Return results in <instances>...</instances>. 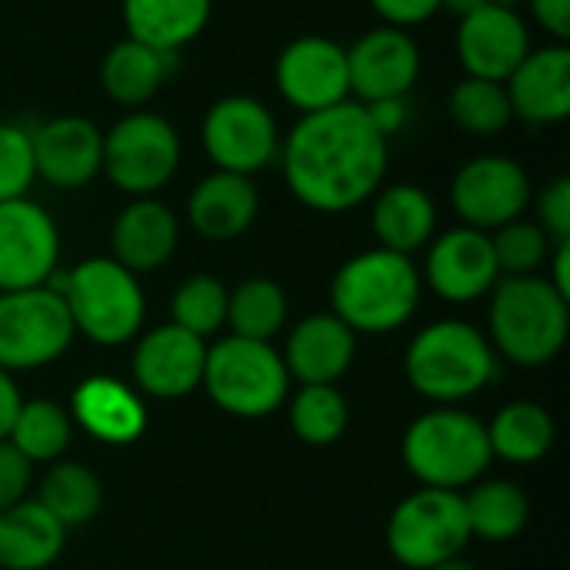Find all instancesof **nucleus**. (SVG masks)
Segmentation results:
<instances>
[{
  "label": "nucleus",
  "instance_id": "45",
  "mask_svg": "<svg viewBox=\"0 0 570 570\" xmlns=\"http://www.w3.org/2000/svg\"><path fill=\"white\" fill-rule=\"evenodd\" d=\"M551 274H548V281L564 294L570 301V240H561V244H554L551 247Z\"/></svg>",
  "mask_w": 570,
  "mask_h": 570
},
{
  "label": "nucleus",
  "instance_id": "4",
  "mask_svg": "<svg viewBox=\"0 0 570 570\" xmlns=\"http://www.w3.org/2000/svg\"><path fill=\"white\" fill-rule=\"evenodd\" d=\"M404 374L421 397L454 407L491 384L498 374V354L488 334L474 324L434 321L407 344Z\"/></svg>",
  "mask_w": 570,
  "mask_h": 570
},
{
  "label": "nucleus",
  "instance_id": "14",
  "mask_svg": "<svg viewBox=\"0 0 570 570\" xmlns=\"http://www.w3.org/2000/svg\"><path fill=\"white\" fill-rule=\"evenodd\" d=\"M60 261V230L50 210L30 197L0 204V294L43 287Z\"/></svg>",
  "mask_w": 570,
  "mask_h": 570
},
{
  "label": "nucleus",
  "instance_id": "5",
  "mask_svg": "<svg viewBox=\"0 0 570 570\" xmlns=\"http://www.w3.org/2000/svg\"><path fill=\"white\" fill-rule=\"evenodd\" d=\"M50 284L60 291L73 331L87 341L120 347L140 334L147 314L140 277L114 257H87L67 274H53Z\"/></svg>",
  "mask_w": 570,
  "mask_h": 570
},
{
  "label": "nucleus",
  "instance_id": "38",
  "mask_svg": "<svg viewBox=\"0 0 570 570\" xmlns=\"http://www.w3.org/2000/svg\"><path fill=\"white\" fill-rule=\"evenodd\" d=\"M37 180L33 167V137L27 127L0 120V204L27 197Z\"/></svg>",
  "mask_w": 570,
  "mask_h": 570
},
{
  "label": "nucleus",
  "instance_id": "27",
  "mask_svg": "<svg viewBox=\"0 0 570 570\" xmlns=\"http://www.w3.org/2000/svg\"><path fill=\"white\" fill-rule=\"evenodd\" d=\"M214 13V0H120V20L130 40L160 53H177L194 43Z\"/></svg>",
  "mask_w": 570,
  "mask_h": 570
},
{
  "label": "nucleus",
  "instance_id": "25",
  "mask_svg": "<svg viewBox=\"0 0 570 570\" xmlns=\"http://www.w3.org/2000/svg\"><path fill=\"white\" fill-rule=\"evenodd\" d=\"M438 230L434 197L417 184H391L371 197V234L377 247L414 257Z\"/></svg>",
  "mask_w": 570,
  "mask_h": 570
},
{
  "label": "nucleus",
  "instance_id": "32",
  "mask_svg": "<svg viewBox=\"0 0 570 570\" xmlns=\"http://www.w3.org/2000/svg\"><path fill=\"white\" fill-rule=\"evenodd\" d=\"M287 321V294L271 277H247L227 294V327L247 341H274Z\"/></svg>",
  "mask_w": 570,
  "mask_h": 570
},
{
  "label": "nucleus",
  "instance_id": "21",
  "mask_svg": "<svg viewBox=\"0 0 570 570\" xmlns=\"http://www.w3.org/2000/svg\"><path fill=\"white\" fill-rule=\"evenodd\" d=\"M177 244L180 220L157 197H130L110 224V257L137 277L160 271Z\"/></svg>",
  "mask_w": 570,
  "mask_h": 570
},
{
  "label": "nucleus",
  "instance_id": "13",
  "mask_svg": "<svg viewBox=\"0 0 570 570\" xmlns=\"http://www.w3.org/2000/svg\"><path fill=\"white\" fill-rule=\"evenodd\" d=\"M274 87L284 97V104L294 107L301 117L351 100L347 47L324 33L294 37L277 53Z\"/></svg>",
  "mask_w": 570,
  "mask_h": 570
},
{
  "label": "nucleus",
  "instance_id": "48",
  "mask_svg": "<svg viewBox=\"0 0 570 570\" xmlns=\"http://www.w3.org/2000/svg\"><path fill=\"white\" fill-rule=\"evenodd\" d=\"M494 3H501V7H514V10H518V3H521V0H494Z\"/></svg>",
  "mask_w": 570,
  "mask_h": 570
},
{
  "label": "nucleus",
  "instance_id": "15",
  "mask_svg": "<svg viewBox=\"0 0 570 570\" xmlns=\"http://www.w3.org/2000/svg\"><path fill=\"white\" fill-rule=\"evenodd\" d=\"M421 281L448 304H471L488 297L501 281L491 234L461 224L431 237Z\"/></svg>",
  "mask_w": 570,
  "mask_h": 570
},
{
  "label": "nucleus",
  "instance_id": "19",
  "mask_svg": "<svg viewBox=\"0 0 570 570\" xmlns=\"http://www.w3.org/2000/svg\"><path fill=\"white\" fill-rule=\"evenodd\" d=\"M33 137L37 177L57 190H80L100 177L104 164V130L77 114L43 120Z\"/></svg>",
  "mask_w": 570,
  "mask_h": 570
},
{
  "label": "nucleus",
  "instance_id": "39",
  "mask_svg": "<svg viewBox=\"0 0 570 570\" xmlns=\"http://www.w3.org/2000/svg\"><path fill=\"white\" fill-rule=\"evenodd\" d=\"M534 207H538V220H534V224H538V227L554 240V244L570 240V177L568 174L554 177V180L538 194Z\"/></svg>",
  "mask_w": 570,
  "mask_h": 570
},
{
  "label": "nucleus",
  "instance_id": "9",
  "mask_svg": "<svg viewBox=\"0 0 570 570\" xmlns=\"http://www.w3.org/2000/svg\"><path fill=\"white\" fill-rule=\"evenodd\" d=\"M471 541L461 491L421 488L407 494L387 521V551L407 570H431L461 558Z\"/></svg>",
  "mask_w": 570,
  "mask_h": 570
},
{
  "label": "nucleus",
  "instance_id": "33",
  "mask_svg": "<svg viewBox=\"0 0 570 570\" xmlns=\"http://www.w3.org/2000/svg\"><path fill=\"white\" fill-rule=\"evenodd\" d=\"M73 438V421L70 411L60 407L57 401L37 397L23 401L17 411V421L7 434V441L30 461V464H53L63 458Z\"/></svg>",
  "mask_w": 570,
  "mask_h": 570
},
{
  "label": "nucleus",
  "instance_id": "17",
  "mask_svg": "<svg viewBox=\"0 0 570 570\" xmlns=\"http://www.w3.org/2000/svg\"><path fill=\"white\" fill-rule=\"evenodd\" d=\"M531 27L514 7L488 3L461 17L454 33V53L468 77L504 83L514 67L531 53Z\"/></svg>",
  "mask_w": 570,
  "mask_h": 570
},
{
  "label": "nucleus",
  "instance_id": "23",
  "mask_svg": "<svg viewBox=\"0 0 570 570\" xmlns=\"http://www.w3.org/2000/svg\"><path fill=\"white\" fill-rule=\"evenodd\" d=\"M70 421H77L94 441L124 448L144 434L147 407L137 387L107 374H94L77 384L70 397Z\"/></svg>",
  "mask_w": 570,
  "mask_h": 570
},
{
  "label": "nucleus",
  "instance_id": "43",
  "mask_svg": "<svg viewBox=\"0 0 570 570\" xmlns=\"http://www.w3.org/2000/svg\"><path fill=\"white\" fill-rule=\"evenodd\" d=\"M371 124L391 140L404 124H407V100L404 97H391V100H377V104H364Z\"/></svg>",
  "mask_w": 570,
  "mask_h": 570
},
{
  "label": "nucleus",
  "instance_id": "47",
  "mask_svg": "<svg viewBox=\"0 0 570 570\" xmlns=\"http://www.w3.org/2000/svg\"><path fill=\"white\" fill-rule=\"evenodd\" d=\"M431 570H478L474 564H468L464 558H451V561H444V564H438V568Z\"/></svg>",
  "mask_w": 570,
  "mask_h": 570
},
{
  "label": "nucleus",
  "instance_id": "36",
  "mask_svg": "<svg viewBox=\"0 0 570 570\" xmlns=\"http://www.w3.org/2000/svg\"><path fill=\"white\" fill-rule=\"evenodd\" d=\"M227 287L214 274H194L177 284L170 297V324L207 341L227 324Z\"/></svg>",
  "mask_w": 570,
  "mask_h": 570
},
{
  "label": "nucleus",
  "instance_id": "22",
  "mask_svg": "<svg viewBox=\"0 0 570 570\" xmlns=\"http://www.w3.org/2000/svg\"><path fill=\"white\" fill-rule=\"evenodd\" d=\"M357 354V334L334 314H311L287 334L284 367L301 384H337Z\"/></svg>",
  "mask_w": 570,
  "mask_h": 570
},
{
  "label": "nucleus",
  "instance_id": "10",
  "mask_svg": "<svg viewBox=\"0 0 570 570\" xmlns=\"http://www.w3.org/2000/svg\"><path fill=\"white\" fill-rule=\"evenodd\" d=\"M77 331L53 284L0 294V367L37 371L63 357Z\"/></svg>",
  "mask_w": 570,
  "mask_h": 570
},
{
  "label": "nucleus",
  "instance_id": "41",
  "mask_svg": "<svg viewBox=\"0 0 570 570\" xmlns=\"http://www.w3.org/2000/svg\"><path fill=\"white\" fill-rule=\"evenodd\" d=\"M371 10H374L387 27L411 30V27L428 23V20L441 10V0H371Z\"/></svg>",
  "mask_w": 570,
  "mask_h": 570
},
{
  "label": "nucleus",
  "instance_id": "35",
  "mask_svg": "<svg viewBox=\"0 0 570 570\" xmlns=\"http://www.w3.org/2000/svg\"><path fill=\"white\" fill-rule=\"evenodd\" d=\"M287 414L294 438L311 448H331L344 438L351 421L347 401L334 384H301Z\"/></svg>",
  "mask_w": 570,
  "mask_h": 570
},
{
  "label": "nucleus",
  "instance_id": "7",
  "mask_svg": "<svg viewBox=\"0 0 570 570\" xmlns=\"http://www.w3.org/2000/svg\"><path fill=\"white\" fill-rule=\"evenodd\" d=\"M200 387L230 417L261 421L271 417L291 391L284 357L267 341H247L227 334L207 347Z\"/></svg>",
  "mask_w": 570,
  "mask_h": 570
},
{
  "label": "nucleus",
  "instance_id": "29",
  "mask_svg": "<svg viewBox=\"0 0 570 570\" xmlns=\"http://www.w3.org/2000/svg\"><path fill=\"white\" fill-rule=\"evenodd\" d=\"M488 428L491 458H501L508 464H538L551 454L558 428L554 417L534 404V401H511L504 404Z\"/></svg>",
  "mask_w": 570,
  "mask_h": 570
},
{
  "label": "nucleus",
  "instance_id": "6",
  "mask_svg": "<svg viewBox=\"0 0 570 570\" xmlns=\"http://www.w3.org/2000/svg\"><path fill=\"white\" fill-rule=\"evenodd\" d=\"M401 461L421 488H471L491 464L488 428L484 421L458 407L428 411L404 431Z\"/></svg>",
  "mask_w": 570,
  "mask_h": 570
},
{
  "label": "nucleus",
  "instance_id": "37",
  "mask_svg": "<svg viewBox=\"0 0 570 570\" xmlns=\"http://www.w3.org/2000/svg\"><path fill=\"white\" fill-rule=\"evenodd\" d=\"M491 247H494L501 277H528L548 264L554 240L534 220L518 217V220L491 230Z\"/></svg>",
  "mask_w": 570,
  "mask_h": 570
},
{
  "label": "nucleus",
  "instance_id": "26",
  "mask_svg": "<svg viewBox=\"0 0 570 570\" xmlns=\"http://www.w3.org/2000/svg\"><path fill=\"white\" fill-rule=\"evenodd\" d=\"M174 57L177 53H160L130 37L114 40L100 60V87L107 100H114L124 110L147 107L167 83L174 70Z\"/></svg>",
  "mask_w": 570,
  "mask_h": 570
},
{
  "label": "nucleus",
  "instance_id": "20",
  "mask_svg": "<svg viewBox=\"0 0 570 570\" xmlns=\"http://www.w3.org/2000/svg\"><path fill=\"white\" fill-rule=\"evenodd\" d=\"M511 114L524 124L548 127L570 114V47L548 43L531 47V53L504 80Z\"/></svg>",
  "mask_w": 570,
  "mask_h": 570
},
{
  "label": "nucleus",
  "instance_id": "34",
  "mask_svg": "<svg viewBox=\"0 0 570 570\" xmlns=\"http://www.w3.org/2000/svg\"><path fill=\"white\" fill-rule=\"evenodd\" d=\"M448 114L458 130L471 137H498L511 127V100L504 83L481 80V77H461L448 94Z\"/></svg>",
  "mask_w": 570,
  "mask_h": 570
},
{
  "label": "nucleus",
  "instance_id": "44",
  "mask_svg": "<svg viewBox=\"0 0 570 570\" xmlns=\"http://www.w3.org/2000/svg\"><path fill=\"white\" fill-rule=\"evenodd\" d=\"M20 404H23V397H20V391L13 384V374H7L0 367V441H7V434H10V428L17 421Z\"/></svg>",
  "mask_w": 570,
  "mask_h": 570
},
{
  "label": "nucleus",
  "instance_id": "40",
  "mask_svg": "<svg viewBox=\"0 0 570 570\" xmlns=\"http://www.w3.org/2000/svg\"><path fill=\"white\" fill-rule=\"evenodd\" d=\"M30 481L33 464L10 441H0V511L20 504L30 491Z\"/></svg>",
  "mask_w": 570,
  "mask_h": 570
},
{
  "label": "nucleus",
  "instance_id": "2",
  "mask_svg": "<svg viewBox=\"0 0 570 570\" xmlns=\"http://www.w3.org/2000/svg\"><path fill=\"white\" fill-rule=\"evenodd\" d=\"M570 334V301L541 274L501 277L491 291L488 341L518 367L551 364Z\"/></svg>",
  "mask_w": 570,
  "mask_h": 570
},
{
  "label": "nucleus",
  "instance_id": "28",
  "mask_svg": "<svg viewBox=\"0 0 570 570\" xmlns=\"http://www.w3.org/2000/svg\"><path fill=\"white\" fill-rule=\"evenodd\" d=\"M67 544V528L33 498L0 511V568L47 570Z\"/></svg>",
  "mask_w": 570,
  "mask_h": 570
},
{
  "label": "nucleus",
  "instance_id": "31",
  "mask_svg": "<svg viewBox=\"0 0 570 570\" xmlns=\"http://www.w3.org/2000/svg\"><path fill=\"white\" fill-rule=\"evenodd\" d=\"M37 501L70 531L97 518L104 504V488L90 468L77 461H53L47 474L40 478Z\"/></svg>",
  "mask_w": 570,
  "mask_h": 570
},
{
  "label": "nucleus",
  "instance_id": "3",
  "mask_svg": "<svg viewBox=\"0 0 570 570\" xmlns=\"http://www.w3.org/2000/svg\"><path fill=\"white\" fill-rule=\"evenodd\" d=\"M421 291L424 281L411 257L371 247L337 267L331 281V314L354 334H391L417 314Z\"/></svg>",
  "mask_w": 570,
  "mask_h": 570
},
{
  "label": "nucleus",
  "instance_id": "12",
  "mask_svg": "<svg viewBox=\"0 0 570 570\" xmlns=\"http://www.w3.org/2000/svg\"><path fill=\"white\" fill-rule=\"evenodd\" d=\"M534 200V187L528 170L504 154H481L458 167L451 180V207L464 227L498 230L518 217Z\"/></svg>",
  "mask_w": 570,
  "mask_h": 570
},
{
  "label": "nucleus",
  "instance_id": "24",
  "mask_svg": "<svg viewBox=\"0 0 570 570\" xmlns=\"http://www.w3.org/2000/svg\"><path fill=\"white\" fill-rule=\"evenodd\" d=\"M261 210V194L254 177L210 170L187 194V224L204 240H234L250 230Z\"/></svg>",
  "mask_w": 570,
  "mask_h": 570
},
{
  "label": "nucleus",
  "instance_id": "16",
  "mask_svg": "<svg viewBox=\"0 0 570 570\" xmlns=\"http://www.w3.org/2000/svg\"><path fill=\"white\" fill-rule=\"evenodd\" d=\"M347 77L361 104L407 97L421 77V47L411 30L381 23L347 47Z\"/></svg>",
  "mask_w": 570,
  "mask_h": 570
},
{
  "label": "nucleus",
  "instance_id": "1",
  "mask_svg": "<svg viewBox=\"0 0 570 570\" xmlns=\"http://www.w3.org/2000/svg\"><path fill=\"white\" fill-rule=\"evenodd\" d=\"M387 157V137L357 100L297 117L277 154L287 190L314 214H347L371 200L384 187Z\"/></svg>",
  "mask_w": 570,
  "mask_h": 570
},
{
  "label": "nucleus",
  "instance_id": "11",
  "mask_svg": "<svg viewBox=\"0 0 570 570\" xmlns=\"http://www.w3.org/2000/svg\"><path fill=\"white\" fill-rule=\"evenodd\" d=\"M200 144L214 170L254 177L281 154V127L274 110L250 94L217 97L200 124Z\"/></svg>",
  "mask_w": 570,
  "mask_h": 570
},
{
  "label": "nucleus",
  "instance_id": "42",
  "mask_svg": "<svg viewBox=\"0 0 570 570\" xmlns=\"http://www.w3.org/2000/svg\"><path fill=\"white\" fill-rule=\"evenodd\" d=\"M534 23L551 33L558 43H568L570 37V0H528Z\"/></svg>",
  "mask_w": 570,
  "mask_h": 570
},
{
  "label": "nucleus",
  "instance_id": "46",
  "mask_svg": "<svg viewBox=\"0 0 570 570\" xmlns=\"http://www.w3.org/2000/svg\"><path fill=\"white\" fill-rule=\"evenodd\" d=\"M488 3H494V0H441V10H451L461 20V17H468V13H474V10H481Z\"/></svg>",
  "mask_w": 570,
  "mask_h": 570
},
{
  "label": "nucleus",
  "instance_id": "8",
  "mask_svg": "<svg viewBox=\"0 0 570 570\" xmlns=\"http://www.w3.org/2000/svg\"><path fill=\"white\" fill-rule=\"evenodd\" d=\"M184 160L177 127L147 107L127 110L104 130L100 174L127 197H157Z\"/></svg>",
  "mask_w": 570,
  "mask_h": 570
},
{
  "label": "nucleus",
  "instance_id": "18",
  "mask_svg": "<svg viewBox=\"0 0 570 570\" xmlns=\"http://www.w3.org/2000/svg\"><path fill=\"white\" fill-rule=\"evenodd\" d=\"M207 361V341L194 337L190 331L177 324H160L147 334H140L130 374L137 394L157 397V401H177L200 387Z\"/></svg>",
  "mask_w": 570,
  "mask_h": 570
},
{
  "label": "nucleus",
  "instance_id": "30",
  "mask_svg": "<svg viewBox=\"0 0 570 570\" xmlns=\"http://www.w3.org/2000/svg\"><path fill=\"white\" fill-rule=\"evenodd\" d=\"M461 498H464L471 538L501 544V541L518 538L528 528V518H531L528 494L511 481H481V484H471V491Z\"/></svg>",
  "mask_w": 570,
  "mask_h": 570
}]
</instances>
